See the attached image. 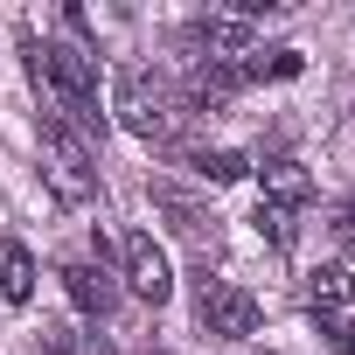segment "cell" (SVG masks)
Returning a JSON list of instances; mask_svg holds the SVG:
<instances>
[{
	"instance_id": "1",
	"label": "cell",
	"mask_w": 355,
	"mask_h": 355,
	"mask_svg": "<svg viewBox=\"0 0 355 355\" xmlns=\"http://www.w3.org/2000/svg\"><path fill=\"white\" fill-rule=\"evenodd\" d=\"M112 112H119V125H125L132 139H146V146H174L182 125L196 119V112L182 105V91L160 84V77H146V70H119V77H112Z\"/></svg>"
},
{
	"instance_id": "7",
	"label": "cell",
	"mask_w": 355,
	"mask_h": 355,
	"mask_svg": "<svg viewBox=\"0 0 355 355\" xmlns=\"http://www.w3.org/2000/svg\"><path fill=\"white\" fill-rule=\"evenodd\" d=\"M258 182H265V202H272V209H293V216H300L306 196H313V174H306L293 153H272V160L258 167Z\"/></svg>"
},
{
	"instance_id": "6",
	"label": "cell",
	"mask_w": 355,
	"mask_h": 355,
	"mask_svg": "<svg viewBox=\"0 0 355 355\" xmlns=\"http://www.w3.org/2000/svg\"><path fill=\"white\" fill-rule=\"evenodd\" d=\"M63 293L91 313V320H105L112 306H119V279L105 272V265H91V258H77V265H63Z\"/></svg>"
},
{
	"instance_id": "5",
	"label": "cell",
	"mask_w": 355,
	"mask_h": 355,
	"mask_svg": "<svg viewBox=\"0 0 355 355\" xmlns=\"http://www.w3.org/2000/svg\"><path fill=\"white\" fill-rule=\"evenodd\" d=\"M125 286H132L146 306H167L174 272H167V251L153 244V230H132V237H125Z\"/></svg>"
},
{
	"instance_id": "4",
	"label": "cell",
	"mask_w": 355,
	"mask_h": 355,
	"mask_svg": "<svg viewBox=\"0 0 355 355\" xmlns=\"http://www.w3.org/2000/svg\"><path fill=\"white\" fill-rule=\"evenodd\" d=\"M182 42L196 49V63H244V56H251V42H258V28H251V21H237V15H209V21H196Z\"/></svg>"
},
{
	"instance_id": "10",
	"label": "cell",
	"mask_w": 355,
	"mask_h": 355,
	"mask_svg": "<svg viewBox=\"0 0 355 355\" xmlns=\"http://www.w3.org/2000/svg\"><path fill=\"white\" fill-rule=\"evenodd\" d=\"M35 293V258H28V244L21 237H0V300H28Z\"/></svg>"
},
{
	"instance_id": "13",
	"label": "cell",
	"mask_w": 355,
	"mask_h": 355,
	"mask_svg": "<svg viewBox=\"0 0 355 355\" xmlns=\"http://www.w3.org/2000/svg\"><path fill=\"white\" fill-rule=\"evenodd\" d=\"M258 237H265L272 251H286V244L300 237V216H293V209H272V202H258Z\"/></svg>"
},
{
	"instance_id": "11",
	"label": "cell",
	"mask_w": 355,
	"mask_h": 355,
	"mask_svg": "<svg viewBox=\"0 0 355 355\" xmlns=\"http://www.w3.org/2000/svg\"><path fill=\"white\" fill-rule=\"evenodd\" d=\"M42 355H112V341L84 327H42Z\"/></svg>"
},
{
	"instance_id": "8",
	"label": "cell",
	"mask_w": 355,
	"mask_h": 355,
	"mask_svg": "<svg viewBox=\"0 0 355 355\" xmlns=\"http://www.w3.org/2000/svg\"><path fill=\"white\" fill-rule=\"evenodd\" d=\"M306 306H313V320H320V313H355V272H348V265L306 272Z\"/></svg>"
},
{
	"instance_id": "3",
	"label": "cell",
	"mask_w": 355,
	"mask_h": 355,
	"mask_svg": "<svg viewBox=\"0 0 355 355\" xmlns=\"http://www.w3.org/2000/svg\"><path fill=\"white\" fill-rule=\"evenodd\" d=\"M202 327L223 341H244V334H258V300L230 279H202Z\"/></svg>"
},
{
	"instance_id": "12",
	"label": "cell",
	"mask_w": 355,
	"mask_h": 355,
	"mask_svg": "<svg viewBox=\"0 0 355 355\" xmlns=\"http://www.w3.org/2000/svg\"><path fill=\"white\" fill-rule=\"evenodd\" d=\"M189 167L202 174V182H216V189H223V182H244V174H251V160H244V153H230V146H209V153H196Z\"/></svg>"
},
{
	"instance_id": "2",
	"label": "cell",
	"mask_w": 355,
	"mask_h": 355,
	"mask_svg": "<svg viewBox=\"0 0 355 355\" xmlns=\"http://www.w3.org/2000/svg\"><path fill=\"white\" fill-rule=\"evenodd\" d=\"M42 174H49V196L70 202V209H84V202L98 196V182H91V153H84V139H77L63 119H42Z\"/></svg>"
},
{
	"instance_id": "9",
	"label": "cell",
	"mask_w": 355,
	"mask_h": 355,
	"mask_svg": "<svg viewBox=\"0 0 355 355\" xmlns=\"http://www.w3.org/2000/svg\"><path fill=\"white\" fill-rule=\"evenodd\" d=\"M153 209H160V216H174V230H182L189 244H216V216H209L202 202H189L182 189H153Z\"/></svg>"
},
{
	"instance_id": "14",
	"label": "cell",
	"mask_w": 355,
	"mask_h": 355,
	"mask_svg": "<svg viewBox=\"0 0 355 355\" xmlns=\"http://www.w3.org/2000/svg\"><path fill=\"white\" fill-rule=\"evenodd\" d=\"M320 341H327L334 355H348V348H355V313H320Z\"/></svg>"
}]
</instances>
